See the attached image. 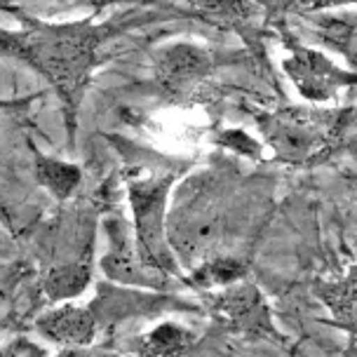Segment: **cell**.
<instances>
[{
	"instance_id": "cell-7",
	"label": "cell",
	"mask_w": 357,
	"mask_h": 357,
	"mask_svg": "<svg viewBox=\"0 0 357 357\" xmlns=\"http://www.w3.org/2000/svg\"><path fill=\"white\" fill-rule=\"evenodd\" d=\"M36 329L43 339L59 343L63 348H82L97 339L99 322L92 315L89 305L61 301L38 317Z\"/></svg>"
},
{
	"instance_id": "cell-10",
	"label": "cell",
	"mask_w": 357,
	"mask_h": 357,
	"mask_svg": "<svg viewBox=\"0 0 357 357\" xmlns=\"http://www.w3.org/2000/svg\"><path fill=\"white\" fill-rule=\"evenodd\" d=\"M92 282V268L85 261H71V264H59L45 275L43 289L50 301H73Z\"/></svg>"
},
{
	"instance_id": "cell-11",
	"label": "cell",
	"mask_w": 357,
	"mask_h": 357,
	"mask_svg": "<svg viewBox=\"0 0 357 357\" xmlns=\"http://www.w3.org/2000/svg\"><path fill=\"white\" fill-rule=\"evenodd\" d=\"M209 66V54L202 50L188 47V45H178L165 52L160 61V75L169 85H181L188 78H197Z\"/></svg>"
},
{
	"instance_id": "cell-15",
	"label": "cell",
	"mask_w": 357,
	"mask_h": 357,
	"mask_svg": "<svg viewBox=\"0 0 357 357\" xmlns=\"http://www.w3.org/2000/svg\"><path fill=\"white\" fill-rule=\"evenodd\" d=\"M0 357H50L38 341H31L26 336L22 339H12L10 343L0 346Z\"/></svg>"
},
{
	"instance_id": "cell-6",
	"label": "cell",
	"mask_w": 357,
	"mask_h": 357,
	"mask_svg": "<svg viewBox=\"0 0 357 357\" xmlns=\"http://www.w3.org/2000/svg\"><path fill=\"white\" fill-rule=\"evenodd\" d=\"M284 68L296 82L298 92L315 101H327L339 89L357 85V75L339 71L327 56L312 50H294V54L284 61Z\"/></svg>"
},
{
	"instance_id": "cell-13",
	"label": "cell",
	"mask_w": 357,
	"mask_h": 357,
	"mask_svg": "<svg viewBox=\"0 0 357 357\" xmlns=\"http://www.w3.org/2000/svg\"><path fill=\"white\" fill-rule=\"evenodd\" d=\"M36 176L59 200L73 195V190L80 183V169L75 165L52 160V158H43V155L36 158Z\"/></svg>"
},
{
	"instance_id": "cell-2",
	"label": "cell",
	"mask_w": 357,
	"mask_h": 357,
	"mask_svg": "<svg viewBox=\"0 0 357 357\" xmlns=\"http://www.w3.org/2000/svg\"><path fill=\"white\" fill-rule=\"evenodd\" d=\"M174 174H151L130 183L137 252L155 273H178L167 242V195Z\"/></svg>"
},
{
	"instance_id": "cell-12",
	"label": "cell",
	"mask_w": 357,
	"mask_h": 357,
	"mask_svg": "<svg viewBox=\"0 0 357 357\" xmlns=\"http://www.w3.org/2000/svg\"><path fill=\"white\" fill-rule=\"evenodd\" d=\"M317 36L341 52L357 68V15L350 17H317Z\"/></svg>"
},
{
	"instance_id": "cell-3",
	"label": "cell",
	"mask_w": 357,
	"mask_h": 357,
	"mask_svg": "<svg viewBox=\"0 0 357 357\" xmlns=\"http://www.w3.org/2000/svg\"><path fill=\"white\" fill-rule=\"evenodd\" d=\"M209 312L235 334L250 336V339H275L280 341V329L273 322L271 308H268L264 294L252 282H233L223 289L214 291L207 301ZM284 339V336H282Z\"/></svg>"
},
{
	"instance_id": "cell-9",
	"label": "cell",
	"mask_w": 357,
	"mask_h": 357,
	"mask_svg": "<svg viewBox=\"0 0 357 357\" xmlns=\"http://www.w3.org/2000/svg\"><path fill=\"white\" fill-rule=\"evenodd\" d=\"M193 329L176 320H162L132 343V353L139 357H183L195 346Z\"/></svg>"
},
{
	"instance_id": "cell-5",
	"label": "cell",
	"mask_w": 357,
	"mask_h": 357,
	"mask_svg": "<svg viewBox=\"0 0 357 357\" xmlns=\"http://www.w3.org/2000/svg\"><path fill=\"white\" fill-rule=\"evenodd\" d=\"M89 310L97 317L99 329L106 324H116L125 320H146V317H160L165 312L193 310L190 303H183L181 298L155 294V291L142 289H125V287L99 284L97 298L89 303Z\"/></svg>"
},
{
	"instance_id": "cell-4",
	"label": "cell",
	"mask_w": 357,
	"mask_h": 357,
	"mask_svg": "<svg viewBox=\"0 0 357 357\" xmlns=\"http://www.w3.org/2000/svg\"><path fill=\"white\" fill-rule=\"evenodd\" d=\"M261 130L280 158L303 162L317 151L324 134L331 130V116L324 111H282L261 120Z\"/></svg>"
},
{
	"instance_id": "cell-1",
	"label": "cell",
	"mask_w": 357,
	"mask_h": 357,
	"mask_svg": "<svg viewBox=\"0 0 357 357\" xmlns=\"http://www.w3.org/2000/svg\"><path fill=\"white\" fill-rule=\"evenodd\" d=\"M106 26L89 24H36L22 33L0 31V54H12L31 63L36 71L52 80L61 99L75 108L94 66L99 45L106 40Z\"/></svg>"
},
{
	"instance_id": "cell-16",
	"label": "cell",
	"mask_w": 357,
	"mask_h": 357,
	"mask_svg": "<svg viewBox=\"0 0 357 357\" xmlns=\"http://www.w3.org/2000/svg\"><path fill=\"white\" fill-rule=\"evenodd\" d=\"M341 3H355V0H294L291 5L303 10H317V8H327V5H341Z\"/></svg>"
},
{
	"instance_id": "cell-14",
	"label": "cell",
	"mask_w": 357,
	"mask_h": 357,
	"mask_svg": "<svg viewBox=\"0 0 357 357\" xmlns=\"http://www.w3.org/2000/svg\"><path fill=\"white\" fill-rule=\"evenodd\" d=\"M245 275V266L238 259L223 257V259H212L207 264H202L193 273V282L197 287H226L233 282H240Z\"/></svg>"
},
{
	"instance_id": "cell-8",
	"label": "cell",
	"mask_w": 357,
	"mask_h": 357,
	"mask_svg": "<svg viewBox=\"0 0 357 357\" xmlns=\"http://www.w3.org/2000/svg\"><path fill=\"white\" fill-rule=\"evenodd\" d=\"M108 233H111V252L101 261L106 278L125 287H155L153 278V268H149L142 259L134 257V250L125 235V228L120 223H108Z\"/></svg>"
},
{
	"instance_id": "cell-17",
	"label": "cell",
	"mask_w": 357,
	"mask_h": 357,
	"mask_svg": "<svg viewBox=\"0 0 357 357\" xmlns=\"http://www.w3.org/2000/svg\"><path fill=\"white\" fill-rule=\"evenodd\" d=\"M261 3H266V8L275 10V8H291L294 0H261Z\"/></svg>"
}]
</instances>
